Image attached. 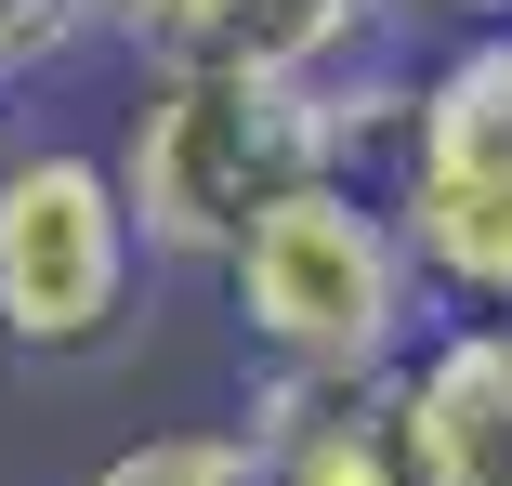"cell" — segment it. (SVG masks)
Returning a JSON list of instances; mask_svg holds the SVG:
<instances>
[{
    "mask_svg": "<svg viewBox=\"0 0 512 486\" xmlns=\"http://www.w3.org/2000/svg\"><path fill=\"white\" fill-rule=\"evenodd\" d=\"M211 276L237 303V342L302 381H394V355L434 329V289L368 184H289L276 211L237 224Z\"/></svg>",
    "mask_w": 512,
    "mask_h": 486,
    "instance_id": "obj_2",
    "label": "cell"
},
{
    "mask_svg": "<svg viewBox=\"0 0 512 486\" xmlns=\"http://www.w3.org/2000/svg\"><path fill=\"white\" fill-rule=\"evenodd\" d=\"M132 66H211V79H316L368 53V0H92Z\"/></svg>",
    "mask_w": 512,
    "mask_h": 486,
    "instance_id": "obj_5",
    "label": "cell"
},
{
    "mask_svg": "<svg viewBox=\"0 0 512 486\" xmlns=\"http://www.w3.org/2000/svg\"><path fill=\"white\" fill-rule=\"evenodd\" d=\"M237 447H250V486H421V473H407L394 381H302V368H263Z\"/></svg>",
    "mask_w": 512,
    "mask_h": 486,
    "instance_id": "obj_7",
    "label": "cell"
},
{
    "mask_svg": "<svg viewBox=\"0 0 512 486\" xmlns=\"http://www.w3.org/2000/svg\"><path fill=\"white\" fill-rule=\"evenodd\" d=\"M92 158H106L145 263H224L237 224L276 211L289 184H342L316 79H211V66H145L119 106V145Z\"/></svg>",
    "mask_w": 512,
    "mask_h": 486,
    "instance_id": "obj_1",
    "label": "cell"
},
{
    "mask_svg": "<svg viewBox=\"0 0 512 486\" xmlns=\"http://www.w3.org/2000/svg\"><path fill=\"white\" fill-rule=\"evenodd\" d=\"M92 40H106V14H92V0H0V92L79 66Z\"/></svg>",
    "mask_w": 512,
    "mask_h": 486,
    "instance_id": "obj_9",
    "label": "cell"
},
{
    "mask_svg": "<svg viewBox=\"0 0 512 486\" xmlns=\"http://www.w3.org/2000/svg\"><path fill=\"white\" fill-rule=\"evenodd\" d=\"M394 421L421 486H512V316H434L394 355Z\"/></svg>",
    "mask_w": 512,
    "mask_h": 486,
    "instance_id": "obj_6",
    "label": "cell"
},
{
    "mask_svg": "<svg viewBox=\"0 0 512 486\" xmlns=\"http://www.w3.org/2000/svg\"><path fill=\"white\" fill-rule=\"evenodd\" d=\"M368 27H407V40H486V27H512V0H368Z\"/></svg>",
    "mask_w": 512,
    "mask_h": 486,
    "instance_id": "obj_10",
    "label": "cell"
},
{
    "mask_svg": "<svg viewBox=\"0 0 512 486\" xmlns=\"http://www.w3.org/2000/svg\"><path fill=\"white\" fill-rule=\"evenodd\" d=\"M381 211L434 303L512 316V27L407 66V145L381 171Z\"/></svg>",
    "mask_w": 512,
    "mask_h": 486,
    "instance_id": "obj_3",
    "label": "cell"
},
{
    "mask_svg": "<svg viewBox=\"0 0 512 486\" xmlns=\"http://www.w3.org/2000/svg\"><path fill=\"white\" fill-rule=\"evenodd\" d=\"M92 486H250V447H237V421H184V434L119 447Z\"/></svg>",
    "mask_w": 512,
    "mask_h": 486,
    "instance_id": "obj_8",
    "label": "cell"
},
{
    "mask_svg": "<svg viewBox=\"0 0 512 486\" xmlns=\"http://www.w3.org/2000/svg\"><path fill=\"white\" fill-rule=\"evenodd\" d=\"M145 303L132 211L92 145H14L0 158V342L27 368H106Z\"/></svg>",
    "mask_w": 512,
    "mask_h": 486,
    "instance_id": "obj_4",
    "label": "cell"
},
{
    "mask_svg": "<svg viewBox=\"0 0 512 486\" xmlns=\"http://www.w3.org/2000/svg\"><path fill=\"white\" fill-rule=\"evenodd\" d=\"M0 158H14V92H0Z\"/></svg>",
    "mask_w": 512,
    "mask_h": 486,
    "instance_id": "obj_11",
    "label": "cell"
}]
</instances>
